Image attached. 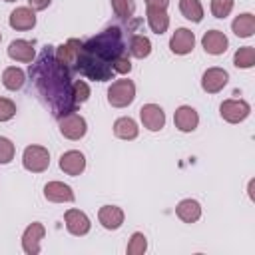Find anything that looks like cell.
I'll list each match as a JSON object with an SVG mask.
<instances>
[{
    "label": "cell",
    "instance_id": "ffe728a7",
    "mask_svg": "<svg viewBox=\"0 0 255 255\" xmlns=\"http://www.w3.org/2000/svg\"><path fill=\"white\" fill-rule=\"evenodd\" d=\"M145 16H147V24H149L151 32L163 34L169 28V16H167L165 8H145Z\"/></svg>",
    "mask_w": 255,
    "mask_h": 255
},
{
    "label": "cell",
    "instance_id": "5b68a950",
    "mask_svg": "<svg viewBox=\"0 0 255 255\" xmlns=\"http://www.w3.org/2000/svg\"><path fill=\"white\" fill-rule=\"evenodd\" d=\"M58 128H60V133L64 137L74 139V141L76 139H82L86 135V129H88L86 120L80 114H76V112H70V114L60 116L58 118Z\"/></svg>",
    "mask_w": 255,
    "mask_h": 255
},
{
    "label": "cell",
    "instance_id": "f546056e",
    "mask_svg": "<svg viewBox=\"0 0 255 255\" xmlns=\"http://www.w3.org/2000/svg\"><path fill=\"white\" fill-rule=\"evenodd\" d=\"M235 0H211V14L215 18H227L233 10Z\"/></svg>",
    "mask_w": 255,
    "mask_h": 255
},
{
    "label": "cell",
    "instance_id": "7c38bea8",
    "mask_svg": "<svg viewBox=\"0 0 255 255\" xmlns=\"http://www.w3.org/2000/svg\"><path fill=\"white\" fill-rule=\"evenodd\" d=\"M193 46H195V36H193V32L187 30V28H177V30L173 32L171 40H169L171 52H173V54H179V56L189 54V52L193 50Z\"/></svg>",
    "mask_w": 255,
    "mask_h": 255
},
{
    "label": "cell",
    "instance_id": "4316f807",
    "mask_svg": "<svg viewBox=\"0 0 255 255\" xmlns=\"http://www.w3.org/2000/svg\"><path fill=\"white\" fill-rule=\"evenodd\" d=\"M233 64H235L237 68H243V70L253 68V64H255V48H253V46H243V48H239V50L235 52V56H233Z\"/></svg>",
    "mask_w": 255,
    "mask_h": 255
},
{
    "label": "cell",
    "instance_id": "f1b7e54d",
    "mask_svg": "<svg viewBox=\"0 0 255 255\" xmlns=\"http://www.w3.org/2000/svg\"><path fill=\"white\" fill-rule=\"evenodd\" d=\"M145 249H147V239H145V235L139 233V231H135V233L131 235L129 243H128V249H126L128 255H143Z\"/></svg>",
    "mask_w": 255,
    "mask_h": 255
},
{
    "label": "cell",
    "instance_id": "8d00e7d4",
    "mask_svg": "<svg viewBox=\"0 0 255 255\" xmlns=\"http://www.w3.org/2000/svg\"><path fill=\"white\" fill-rule=\"evenodd\" d=\"M4 2H16V0H4Z\"/></svg>",
    "mask_w": 255,
    "mask_h": 255
},
{
    "label": "cell",
    "instance_id": "5bb4252c",
    "mask_svg": "<svg viewBox=\"0 0 255 255\" xmlns=\"http://www.w3.org/2000/svg\"><path fill=\"white\" fill-rule=\"evenodd\" d=\"M201 46H203V50H205L207 54L219 56V54H223V52L227 50L229 40H227V36H225L221 30H209V32L203 34Z\"/></svg>",
    "mask_w": 255,
    "mask_h": 255
},
{
    "label": "cell",
    "instance_id": "cb8c5ba5",
    "mask_svg": "<svg viewBox=\"0 0 255 255\" xmlns=\"http://www.w3.org/2000/svg\"><path fill=\"white\" fill-rule=\"evenodd\" d=\"M128 52H129V56H133V58H137V60L147 58V56L151 54V42H149V38L143 36V34L131 36L129 46H128Z\"/></svg>",
    "mask_w": 255,
    "mask_h": 255
},
{
    "label": "cell",
    "instance_id": "74e56055",
    "mask_svg": "<svg viewBox=\"0 0 255 255\" xmlns=\"http://www.w3.org/2000/svg\"><path fill=\"white\" fill-rule=\"evenodd\" d=\"M0 40H2V34H0Z\"/></svg>",
    "mask_w": 255,
    "mask_h": 255
},
{
    "label": "cell",
    "instance_id": "d590c367",
    "mask_svg": "<svg viewBox=\"0 0 255 255\" xmlns=\"http://www.w3.org/2000/svg\"><path fill=\"white\" fill-rule=\"evenodd\" d=\"M169 0H145V8H167Z\"/></svg>",
    "mask_w": 255,
    "mask_h": 255
},
{
    "label": "cell",
    "instance_id": "7a4b0ae2",
    "mask_svg": "<svg viewBox=\"0 0 255 255\" xmlns=\"http://www.w3.org/2000/svg\"><path fill=\"white\" fill-rule=\"evenodd\" d=\"M126 50L124 44V34L120 28L112 26L100 32L98 36L90 38L86 44H82V52L76 62V70L84 74L90 80L98 82H108L116 74L112 64L118 56H122Z\"/></svg>",
    "mask_w": 255,
    "mask_h": 255
},
{
    "label": "cell",
    "instance_id": "52a82bcc",
    "mask_svg": "<svg viewBox=\"0 0 255 255\" xmlns=\"http://www.w3.org/2000/svg\"><path fill=\"white\" fill-rule=\"evenodd\" d=\"M80 52H82V42L76 40V38H70L68 42L60 44V46L54 50V56H56L58 64H62L64 68H74L76 62H78Z\"/></svg>",
    "mask_w": 255,
    "mask_h": 255
},
{
    "label": "cell",
    "instance_id": "603a6c76",
    "mask_svg": "<svg viewBox=\"0 0 255 255\" xmlns=\"http://www.w3.org/2000/svg\"><path fill=\"white\" fill-rule=\"evenodd\" d=\"M139 133V128L135 124V120L131 118H118L114 124V135L120 139H135Z\"/></svg>",
    "mask_w": 255,
    "mask_h": 255
},
{
    "label": "cell",
    "instance_id": "277c9868",
    "mask_svg": "<svg viewBox=\"0 0 255 255\" xmlns=\"http://www.w3.org/2000/svg\"><path fill=\"white\" fill-rule=\"evenodd\" d=\"M22 165L32 173H42L50 165V151L42 145H28L22 153Z\"/></svg>",
    "mask_w": 255,
    "mask_h": 255
},
{
    "label": "cell",
    "instance_id": "4fadbf2b",
    "mask_svg": "<svg viewBox=\"0 0 255 255\" xmlns=\"http://www.w3.org/2000/svg\"><path fill=\"white\" fill-rule=\"evenodd\" d=\"M60 169L66 175H80L86 169V157L78 149H70L60 155Z\"/></svg>",
    "mask_w": 255,
    "mask_h": 255
},
{
    "label": "cell",
    "instance_id": "1f68e13d",
    "mask_svg": "<svg viewBox=\"0 0 255 255\" xmlns=\"http://www.w3.org/2000/svg\"><path fill=\"white\" fill-rule=\"evenodd\" d=\"M14 151H16L14 143L8 137L0 135V163H10L14 159Z\"/></svg>",
    "mask_w": 255,
    "mask_h": 255
},
{
    "label": "cell",
    "instance_id": "e0dca14e",
    "mask_svg": "<svg viewBox=\"0 0 255 255\" xmlns=\"http://www.w3.org/2000/svg\"><path fill=\"white\" fill-rule=\"evenodd\" d=\"M10 26L14 30H32L36 26V14L28 6H20L10 12Z\"/></svg>",
    "mask_w": 255,
    "mask_h": 255
},
{
    "label": "cell",
    "instance_id": "3957f363",
    "mask_svg": "<svg viewBox=\"0 0 255 255\" xmlns=\"http://www.w3.org/2000/svg\"><path fill=\"white\" fill-rule=\"evenodd\" d=\"M135 98V84L131 80H116L108 90V102L114 108H126Z\"/></svg>",
    "mask_w": 255,
    "mask_h": 255
},
{
    "label": "cell",
    "instance_id": "83f0119b",
    "mask_svg": "<svg viewBox=\"0 0 255 255\" xmlns=\"http://www.w3.org/2000/svg\"><path fill=\"white\" fill-rule=\"evenodd\" d=\"M112 10L118 18H122V20L128 18L129 20L135 12V2L133 0H112Z\"/></svg>",
    "mask_w": 255,
    "mask_h": 255
},
{
    "label": "cell",
    "instance_id": "4dcf8cb0",
    "mask_svg": "<svg viewBox=\"0 0 255 255\" xmlns=\"http://www.w3.org/2000/svg\"><path fill=\"white\" fill-rule=\"evenodd\" d=\"M72 96H74V102L76 104H84L90 98V86L84 80H76L72 84Z\"/></svg>",
    "mask_w": 255,
    "mask_h": 255
},
{
    "label": "cell",
    "instance_id": "8fae6325",
    "mask_svg": "<svg viewBox=\"0 0 255 255\" xmlns=\"http://www.w3.org/2000/svg\"><path fill=\"white\" fill-rule=\"evenodd\" d=\"M44 233H46V229H44L42 223H38V221L30 223L26 227L24 235H22V249H24V253H28V255L40 253V241L44 239Z\"/></svg>",
    "mask_w": 255,
    "mask_h": 255
},
{
    "label": "cell",
    "instance_id": "44dd1931",
    "mask_svg": "<svg viewBox=\"0 0 255 255\" xmlns=\"http://www.w3.org/2000/svg\"><path fill=\"white\" fill-rule=\"evenodd\" d=\"M175 213L183 223H195L201 217V205L195 199H183L177 203Z\"/></svg>",
    "mask_w": 255,
    "mask_h": 255
},
{
    "label": "cell",
    "instance_id": "7402d4cb",
    "mask_svg": "<svg viewBox=\"0 0 255 255\" xmlns=\"http://www.w3.org/2000/svg\"><path fill=\"white\" fill-rule=\"evenodd\" d=\"M231 30L235 36L239 38H251L253 32H255V16L245 12V14H239L233 22H231Z\"/></svg>",
    "mask_w": 255,
    "mask_h": 255
},
{
    "label": "cell",
    "instance_id": "d6a6232c",
    "mask_svg": "<svg viewBox=\"0 0 255 255\" xmlns=\"http://www.w3.org/2000/svg\"><path fill=\"white\" fill-rule=\"evenodd\" d=\"M16 116V104L8 98H0V122H8Z\"/></svg>",
    "mask_w": 255,
    "mask_h": 255
},
{
    "label": "cell",
    "instance_id": "30bf717a",
    "mask_svg": "<svg viewBox=\"0 0 255 255\" xmlns=\"http://www.w3.org/2000/svg\"><path fill=\"white\" fill-rule=\"evenodd\" d=\"M64 221H66V229L72 235H76V237L86 235L90 231V227H92L90 217L84 211H80V209H68L64 213Z\"/></svg>",
    "mask_w": 255,
    "mask_h": 255
},
{
    "label": "cell",
    "instance_id": "8992f818",
    "mask_svg": "<svg viewBox=\"0 0 255 255\" xmlns=\"http://www.w3.org/2000/svg\"><path fill=\"white\" fill-rule=\"evenodd\" d=\"M219 114L229 124H239L251 114V106L245 100H225L219 106Z\"/></svg>",
    "mask_w": 255,
    "mask_h": 255
},
{
    "label": "cell",
    "instance_id": "2e32d148",
    "mask_svg": "<svg viewBox=\"0 0 255 255\" xmlns=\"http://www.w3.org/2000/svg\"><path fill=\"white\" fill-rule=\"evenodd\" d=\"M44 197L52 203H70L74 201V191L62 181H48L44 185Z\"/></svg>",
    "mask_w": 255,
    "mask_h": 255
},
{
    "label": "cell",
    "instance_id": "9c48e42d",
    "mask_svg": "<svg viewBox=\"0 0 255 255\" xmlns=\"http://www.w3.org/2000/svg\"><path fill=\"white\" fill-rule=\"evenodd\" d=\"M139 118L143 128H147L149 131H159L165 126V114L157 104H145L139 110Z\"/></svg>",
    "mask_w": 255,
    "mask_h": 255
},
{
    "label": "cell",
    "instance_id": "ac0fdd59",
    "mask_svg": "<svg viewBox=\"0 0 255 255\" xmlns=\"http://www.w3.org/2000/svg\"><path fill=\"white\" fill-rule=\"evenodd\" d=\"M98 219H100V223L106 229L114 231V229H120L122 227V223H124V211L118 205H104L98 211Z\"/></svg>",
    "mask_w": 255,
    "mask_h": 255
},
{
    "label": "cell",
    "instance_id": "d4e9b609",
    "mask_svg": "<svg viewBox=\"0 0 255 255\" xmlns=\"http://www.w3.org/2000/svg\"><path fill=\"white\" fill-rule=\"evenodd\" d=\"M24 82H26V74H24V70H20L16 66H10L2 72V84H4L6 90L16 92L24 86Z\"/></svg>",
    "mask_w": 255,
    "mask_h": 255
},
{
    "label": "cell",
    "instance_id": "836d02e7",
    "mask_svg": "<svg viewBox=\"0 0 255 255\" xmlns=\"http://www.w3.org/2000/svg\"><path fill=\"white\" fill-rule=\"evenodd\" d=\"M112 68H114L116 74H129V72H131V62H129V58H128L126 54H122V56H118V58L114 60Z\"/></svg>",
    "mask_w": 255,
    "mask_h": 255
},
{
    "label": "cell",
    "instance_id": "ba28073f",
    "mask_svg": "<svg viewBox=\"0 0 255 255\" xmlns=\"http://www.w3.org/2000/svg\"><path fill=\"white\" fill-rule=\"evenodd\" d=\"M227 80H229V74L223 68H207L201 76V88L207 94H217L225 88Z\"/></svg>",
    "mask_w": 255,
    "mask_h": 255
},
{
    "label": "cell",
    "instance_id": "9a60e30c",
    "mask_svg": "<svg viewBox=\"0 0 255 255\" xmlns=\"http://www.w3.org/2000/svg\"><path fill=\"white\" fill-rule=\"evenodd\" d=\"M173 124H175V128H177L179 131L189 133V131H193V129L197 128L199 116H197V112H195L191 106H179V108L175 110V114H173Z\"/></svg>",
    "mask_w": 255,
    "mask_h": 255
},
{
    "label": "cell",
    "instance_id": "e575fe53",
    "mask_svg": "<svg viewBox=\"0 0 255 255\" xmlns=\"http://www.w3.org/2000/svg\"><path fill=\"white\" fill-rule=\"evenodd\" d=\"M50 2L52 0H28V4H30L32 10H46L50 6Z\"/></svg>",
    "mask_w": 255,
    "mask_h": 255
},
{
    "label": "cell",
    "instance_id": "6da1fadb",
    "mask_svg": "<svg viewBox=\"0 0 255 255\" xmlns=\"http://www.w3.org/2000/svg\"><path fill=\"white\" fill-rule=\"evenodd\" d=\"M30 76L34 78L40 96L52 108V114L56 118L74 112L78 104L74 102V96H72V82H70L68 68L58 64L52 48L48 46L44 48L40 60L34 66H30Z\"/></svg>",
    "mask_w": 255,
    "mask_h": 255
},
{
    "label": "cell",
    "instance_id": "d6986e66",
    "mask_svg": "<svg viewBox=\"0 0 255 255\" xmlns=\"http://www.w3.org/2000/svg\"><path fill=\"white\" fill-rule=\"evenodd\" d=\"M8 56L16 62H32L36 52H34V46L32 42L28 40H12L10 46H8Z\"/></svg>",
    "mask_w": 255,
    "mask_h": 255
},
{
    "label": "cell",
    "instance_id": "484cf974",
    "mask_svg": "<svg viewBox=\"0 0 255 255\" xmlns=\"http://www.w3.org/2000/svg\"><path fill=\"white\" fill-rule=\"evenodd\" d=\"M179 10L183 18L191 22H201L203 20V6L199 0H179Z\"/></svg>",
    "mask_w": 255,
    "mask_h": 255
}]
</instances>
